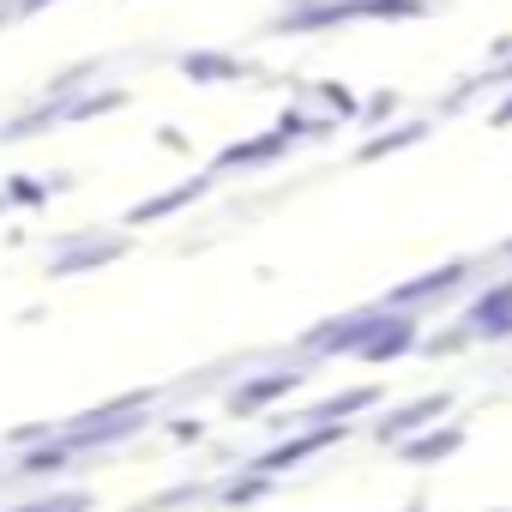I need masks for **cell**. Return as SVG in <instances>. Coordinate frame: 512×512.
Masks as SVG:
<instances>
[{
    "mask_svg": "<svg viewBox=\"0 0 512 512\" xmlns=\"http://www.w3.org/2000/svg\"><path fill=\"white\" fill-rule=\"evenodd\" d=\"M73 458H79V452H73L67 440H43V446H25L13 470H19L25 482H43V476H61V470L73 464Z\"/></svg>",
    "mask_w": 512,
    "mask_h": 512,
    "instance_id": "16",
    "label": "cell"
},
{
    "mask_svg": "<svg viewBox=\"0 0 512 512\" xmlns=\"http://www.w3.org/2000/svg\"><path fill=\"white\" fill-rule=\"evenodd\" d=\"M181 73H187L193 85H229V79H247V67H241L235 55H217V49H193V55H181Z\"/></svg>",
    "mask_w": 512,
    "mask_h": 512,
    "instance_id": "15",
    "label": "cell"
},
{
    "mask_svg": "<svg viewBox=\"0 0 512 512\" xmlns=\"http://www.w3.org/2000/svg\"><path fill=\"white\" fill-rule=\"evenodd\" d=\"M416 344H422V320H416V314H392V308H386V320H380V326H374V338L356 350V362H374V368H380V362L410 356Z\"/></svg>",
    "mask_w": 512,
    "mask_h": 512,
    "instance_id": "7",
    "label": "cell"
},
{
    "mask_svg": "<svg viewBox=\"0 0 512 512\" xmlns=\"http://www.w3.org/2000/svg\"><path fill=\"white\" fill-rule=\"evenodd\" d=\"M43 7H49V0H19L13 13H19V19H31V13H43Z\"/></svg>",
    "mask_w": 512,
    "mask_h": 512,
    "instance_id": "22",
    "label": "cell"
},
{
    "mask_svg": "<svg viewBox=\"0 0 512 512\" xmlns=\"http://www.w3.org/2000/svg\"><path fill=\"white\" fill-rule=\"evenodd\" d=\"M211 181H217V175H193V181H181V187H169V193H157V199L133 205V211L121 217V229H151V223H163V217L187 211L193 199H205V193H211Z\"/></svg>",
    "mask_w": 512,
    "mask_h": 512,
    "instance_id": "11",
    "label": "cell"
},
{
    "mask_svg": "<svg viewBox=\"0 0 512 512\" xmlns=\"http://www.w3.org/2000/svg\"><path fill=\"white\" fill-rule=\"evenodd\" d=\"M127 253V235H103V229H85V235H73L55 260H49V272L55 278H79V272H91V266H109V260H121Z\"/></svg>",
    "mask_w": 512,
    "mask_h": 512,
    "instance_id": "6",
    "label": "cell"
},
{
    "mask_svg": "<svg viewBox=\"0 0 512 512\" xmlns=\"http://www.w3.org/2000/svg\"><path fill=\"white\" fill-rule=\"evenodd\" d=\"M500 260H512V235H506V241H500Z\"/></svg>",
    "mask_w": 512,
    "mask_h": 512,
    "instance_id": "23",
    "label": "cell"
},
{
    "mask_svg": "<svg viewBox=\"0 0 512 512\" xmlns=\"http://www.w3.org/2000/svg\"><path fill=\"white\" fill-rule=\"evenodd\" d=\"M49 187H37V181H7V193H0V199H13V205H37Z\"/></svg>",
    "mask_w": 512,
    "mask_h": 512,
    "instance_id": "20",
    "label": "cell"
},
{
    "mask_svg": "<svg viewBox=\"0 0 512 512\" xmlns=\"http://www.w3.org/2000/svg\"><path fill=\"white\" fill-rule=\"evenodd\" d=\"M308 374H314V368H278V374H253V380H241V386L223 398V410H229V416H241V422H247V416H266L278 398H290L296 386H308Z\"/></svg>",
    "mask_w": 512,
    "mask_h": 512,
    "instance_id": "3",
    "label": "cell"
},
{
    "mask_svg": "<svg viewBox=\"0 0 512 512\" xmlns=\"http://www.w3.org/2000/svg\"><path fill=\"white\" fill-rule=\"evenodd\" d=\"M127 103V91L115 85V91H85V97H73L67 109H61V127H73V121H91V115H109V109H121Z\"/></svg>",
    "mask_w": 512,
    "mask_h": 512,
    "instance_id": "17",
    "label": "cell"
},
{
    "mask_svg": "<svg viewBox=\"0 0 512 512\" xmlns=\"http://www.w3.org/2000/svg\"><path fill=\"white\" fill-rule=\"evenodd\" d=\"M470 260H446V266H434V272H422V278H410V284H392L386 296H380V308H392V314H422L428 302H446V296H458L464 284H470Z\"/></svg>",
    "mask_w": 512,
    "mask_h": 512,
    "instance_id": "1",
    "label": "cell"
},
{
    "mask_svg": "<svg viewBox=\"0 0 512 512\" xmlns=\"http://www.w3.org/2000/svg\"><path fill=\"white\" fill-rule=\"evenodd\" d=\"M428 133H434V121H428V115H410V121L386 127V133H368V139H362V151H356V163H380V157H398V151L422 145Z\"/></svg>",
    "mask_w": 512,
    "mask_h": 512,
    "instance_id": "13",
    "label": "cell"
},
{
    "mask_svg": "<svg viewBox=\"0 0 512 512\" xmlns=\"http://www.w3.org/2000/svg\"><path fill=\"white\" fill-rule=\"evenodd\" d=\"M290 157V139L284 133H260V139H235L211 157V175H235V169H272Z\"/></svg>",
    "mask_w": 512,
    "mask_h": 512,
    "instance_id": "9",
    "label": "cell"
},
{
    "mask_svg": "<svg viewBox=\"0 0 512 512\" xmlns=\"http://www.w3.org/2000/svg\"><path fill=\"white\" fill-rule=\"evenodd\" d=\"M272 488H278V476H260V470H247V464H241V470L211 494V506H217V512H241V506H253V500H266Z\"/></svg>",
    "mask_w": 512,
    "mask_h": 512,
    "instance_id": "14",
    "label": "cell"
},
{
    "mask_svg": "<svg viewBox=\"0 0 512 512\" xmlns=\"http://www.w3.org/2000/svg\"><path fill=\"white\" fill-rule=\"evenodd\" d=\"M380 320H386V308H362V314L326 320V326H314V332L302 338V356H356V350L374 338Z\"/></svg>",
    "mask_w": 512,
    "mask_h": 512,
    "instance_id": "4",
    "label": "cell"
},
{
    "mask_svg": "<svg viewBox=\"0 0 512 512\" xmlns=\"http://www.w3.org/2000/svg\"><path fill=\"white\" fill-rule=\"evenodd\" d=\"M344 440H350V422H320V428H302V434H290V440L266 446L247 470H260V476H284V470H296V464H308V458H320V452H332V446H344Z\"/></svg>",
    "mask_w": 512,
    "mask_h": 512,
    "instance_id": "2",
    "label": "cell"
},
{
    "mask_svg": "<svg viewBox=\"0 0 512 512\" xmlns=\"http://www.w3.org/2000/svg\"><path fill=\"white\" fill-rule=\"evenodd\" d=\"M320 103L332 109V121H350V127H356V109H362L356 91H344V85H320Z\"/></svg>",
    "mask_w": 512,
    "mask_h": 512,
    "instance_id": "19",
    "label": "cell"
},
{
    "mask_svg": "<svg viewBox=\"0 0 512 512\" xmlns=\"http://www.w3.org/2000/svg\"><path fill=\"white\" fill-rule=\"evenodd\" d=\"M398 109H404V97H398L392 85H380V91H374V97L356 109V127H380V121H392Z\"/></svg>",
    "mask_w": 512,
    "mask_h": 512,
    "instance_id": "18",
    "label": "cell"
},
{
    "mask_svg": "<svg viewBox=\"0 0 512 512\" xmlns=\"http://www.w3.org/2000/svg\"><path fill=\"white\" fill-rule=\"evenodd\" d=\"M464 440H470V428H464V422H446V428L434 422V428L410 434V440L398 446V458H404V464H416V470H428V464H446V458H452Z\"/></svg>",
    "mask_w": 512,
    "mask_h": 512,
    "instance_id": "12",
    "label": "cell"
},
{
    "mask_svg": "<svg viewBox=\"0 0 512 512\" xmlns=\"http://www.w3.org/2000/svg\"><path fill=\"white\" fill-rule=\"evenodd\" d=\"M464 338H512V278H500L494 290H482L464 308Z\"/></svg>",
    "mask_w": 512,
    "mask_h": 512,
    "instance_id": "8",
    "label": "cell"
},
{
    "mask_svg": "<svg viewBox=\"0 0 512 512\" xmlns=\"http://www.w3.org/2000/svg\"><path fill=\"white\" fill-rule=\"evenodd\" d=\"M380 398H386V386H356V392H338V398H320V404H308V410L284 416V428H320V422H350V416L374 410Z\"/></svg>",
    "mask_w": 512,
    "mask_h": 512,
    "instance_id": "10",
    "label": "cell"
},
{
    "mask_svg": "<svg viewBox=\"0 0 512 512\" xmlns=\"http://www.w3.org/2000/svg\"><path fill=\"white\" fill-rule=\"evenodd\" d=\"M488 127H512V91H506V97L488 109Z\"/></svg>",
    "mask_w": 512,
    "mask_h": 512,
    "instance_id": "21",
    "label": "cell"
},
{
    "mask_svg": "<svg viewBox=\"0 0 512 512\" xmlns=\"http://www.w3.org/2000/svg\"><path fill=\"white\" fill-rule=\"evenodd\" d=\"M452 404H458V398L440 386V392H428V398H410V404H398V410H392V416H380L368 434H374L380 446H404L410 434H422V428H434L440 416H452Z\"/></svg>",
    "mask_w": 512,
    "mask_h": 512,
    "instance_id": "5",
    "label": "cell"
}]
</instances>
